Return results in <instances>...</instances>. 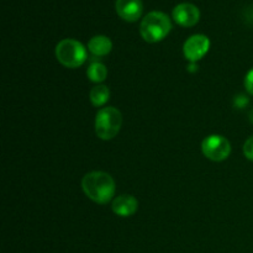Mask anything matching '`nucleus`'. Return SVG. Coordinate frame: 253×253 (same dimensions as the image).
<instances>
[{
	"mask_svg": "<svg viewBox=\"0 0 253 253\" xmlns=\"http://www.w3.org/2000/svg\"><path fill=\"white\" fill-rule=\"evenodd\" d=\"M82 188L86 197L98 204H106L115 194V182L113 177L99 170L86 173L82 179Z\"/></svg>",
	"mask_w": 253,
	"mask_h": 253,
	"instance_id": "nucleus-1",
	"label": "nucleus"
},
{
	"mask_svg": "<svg viewBox=\"0 0 253 253\" xmlns=\"http://www.w3.org/2000/svg\"><path fill=\"white\" fill-rule=\"evenodd\" d=\"M172 29L169 17L162 11H151L143 17L140 26V34L150 43L162 41Z\"/></svg>",
	"mask_w": 253,
	"mask_h": 253,
	"instance_id": "nucleus-2",
	"label": "nucleus"
},
{
	"mask_svg": "<svg viewBox=\"0 0 253 253\" xmlns=\"http://www.w3.org/2000/svg\"><path fill=\"white\" fill-rule=\"evenodd\" d=\"M123 125V115L120 111L113 106L103 108L96 113L95 132L101 140H111L120 131Z\"/></svg>",
	"mask_w": 253,
	"mask_h": 253,
	"instance_id": "nucleus-3",
	"label": "nucleus"
},
{
	"mask_svg": "<svg viewBox=\"0 0 253 253\" xmlns=\"http://www.w3.org/2000/svg\"><path fill=\"white\" fill-rule=\"evenodd\" d=\"M56 57L67 68H78L86 61V49L77 40H62L56 47Z\"/></svg>",
	"mask_w": 253,
	"mask_h": 253,
	"instance_id": "nucleus-4",
	"label": "nucleus"
},
{
	"mask_svg": "<svg viewBox=\"0 0 253 253\" xmlns=\"http://www.w3.org/2000/svg\"><path fill=\"white\" fill-rule=\"evenodd\" d=\"M202 151L205 157L215 162H221L226 160L231 153V145L224 136L211 135L208 136L202 143Z\"/></svg>",
	"mask_w": 253,
	"mask_h": 253,
	"instance_id": "nucleus-5",
	"label": "nucleus"
},
{
	"mask_svg": "<svg viewBox=\"0 0 253 253\" xmlns=\"http://www.w3.org/2000/svg\"><path fill=\"white\" fill-rule=\"evenodd\" d=\"M210 48V40L204 35H193L185 41L183 52L188 61L195 63L208 53Z\"/></svg>",
	"mask_w": 253,
	"mask_h": 253,
	"instance_id": "nucleus-6",
	"label": "nucleus"
},
{
	"mask_svg": "<svg viewBox=\"0 0 253 253\" xmlns=\"http://www.w3.org/2000/svg\"><path fill=\"white\" fill-rule=\"evenodd\" d=\"M173 19L177 24L184 27H192L199 21L200 11L194 4L182 2L173 9Z\"/></svg>",
	"mask_w": 253,
	"mask_h": 253,
	"instance_id": "nucleus-7",
	"label": "nucleus"
},
{
	"mask_svg": "<svg viewBox=\"0 0 253 253\" xmlns=\"http://www.w3.org/2000/svg\"><path fill=\"white\" fill-rule=\"evenodd\" d=\"M116 12L125 21L133 22L142 15V0H116Z\"/></svg>",
	"mask_w": 253,
	"mask_h": 253,
	"instance_id": "nucleus-8",
	"label": "nucleus"
},
{
	"mask_svg": "<svg viewBox=\"0 0 253 253\" xmlns=\"http://www.w3.org/2000/svg\"><path fill=\"white\" fill-rule=\"evenodd\" d=\"M138 202L135 197L128 194H123L120 197L115 198L111 204V209L118 216L128 217L137 211Z\"/></svg>",
	"mask_w": 253,
	"mask_h": 253,
	"instance_id": "nucleus-9",
	"label": "nucleus"
},
{
	"mask_svg": "<svg viewBox=\"0 0 253 253\" xmlns=\"http://www.w3.org/2000/svg\"><path fill=\"white\" fill-rule=\"evenodd\" d=\"M88 48L94 56H106L113 49V42L109 37L103 36V35H98V36L91 37L90 41L88 42Z\"/></svg>",
	"mask_w": 253,
	"mask_h": 253,
	"instance_id": "nucleus-10",
	"label": "nucleus"
},
{
	"mask_svg": "<svg viewBox=\"0 0 253 253\" xmlns=\"http://www.w3.org/2000/svg\"><path fill=\"white\" fill-rule=\"evenodd\" d=\"M89 96L94 106H103L110 99V90L106 85H96L91 89Z\"/></svg>",
	"mask_w": 253,
	"mask_h": 253,
	"instance_id": "nucleus-11",
	"label": "nucleus"
},
{
	"mask_svg": "<svg viewBox=\"0 0 253 253\" xmlns=\"http://www.w3.org/2000/svg\"><path fill=\"white\" fill-rule=\"evenodd\" d=\"M86 76L94 83H101L106 79L108 69L100 62H91L90 66L88 67V71H86Z\"/></svg>",
	"mask_w": 253,
	"mask_h": 253,
	"instance_id": "nucleus-12",
	"label": "nucleus"
},
{
	"mask_svg": "<svg viewBox=\"0 0 253 253\" xmlns=\"http://www.w3.org/2000/svg\"><path fill=\"white\" fill-rule=\"evenodd\" d=\"M244 153L250 161H253V136H251V137L245 142Z\"/></svg>",
	"mask_w": 253,
	"mask_h": 253,
	"instance_id": "nucleus-13",
	"label": "nucleus"
},
{
	"mask_svg": "<svg viewBox=\"0 0 253 253\" xmlns=\"http://www.w3.org/2000/svg\"><path fill=\"white\" fill-rule=\"evenodd\" d=\"M245 88H246V90L251 95H253V68L246 74V78H245Z\"/></svg>",
	"mask_w": 253,
	"mask_h": 253,
	"instance_id": "nucleus-14",
	"label": "nucleus"
},
{
	"mask_svg": "<svg viewBox=\"0 0 253 253\" xmlns=\"http://www.w3.org/2000/svg\"><path fill=\"white\" fill-rule=\"evenodd\" d=\"M247 104H249V99H247L245 95H239L235 98V106H236V108L242 109L245 108Z\"/></svg>",
	"mask_w": 253,
	"mask_h": 253,
	"instance_id": "nucleus-15",
	"label": "nucleus"
},
{
	"mask_svg": "<svg viewBox=\"0 0 253 253\" xmlns=\"http://www.w3.org/2000/svg\"><path fill=\"white\" fill-rule=\"evenodd\" d=\"M250 120H251L253 123V110L251 111V113H250Z\"/></svg>",
	"mask_w": 253,
	"mask_h": 253,
	"instance_id": "nucleus-16",
	"label": "nucleus"
}]
</instances>
